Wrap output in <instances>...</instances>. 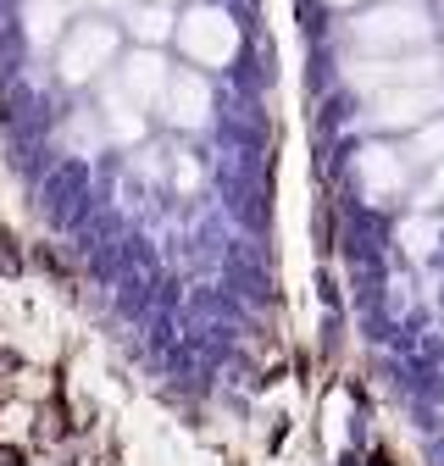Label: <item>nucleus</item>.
<instances>
[{
	"label": "nucleus",
	"instance_id": "7ed1b4c3",
	"mask_svg": "<svg viewBox=\"0 0 444 466\" xmlns=\"http://www.w3.org/2000/svg\"><path fill=\"white\" fill-rule=\"evenodd\" d=\"M367 466H395V455H383V450H378V455H372Z\"/></svg>",
	"mask_w": 444,
	"mask_h": 466
},
{
	"label": "nucleus",
	"instance_id": "f03ea898",
	"mask_svg": "<svg viewBox=\"0 0 444 466\" xmlns=\"http://www.w3.org/2000/svg\"><path fill=\"white\" fill-rule=\"evenodd\" d=\"M0 466H28V455L17 444H0Z\"/></svg>",
	"mask_w": 444,
	"mask_h": 466
},
{
	"label": "nucleus",
	"instance_id": "f257e3e1",
	"mask_svg": "<svg viewBox=\"0 0 444 466\" xmlns=\"http://www.w3.org/2000/svg\"><path fill=\"white\" fill-rule=\"evenodd\" d=\"M0 272H6V278L23 272V250H17V239H12L6 228H0Z\"/></svg>",
	"mask_w": 444,
	"mask_h": 466
}]
</instances>
